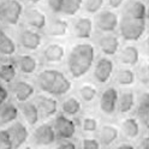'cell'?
Wrapping results in <instances>:
<instances>
[{"label":"cell","instance_id":"1","mask_svg":"<svg viewBox=\"0 0 149 149\" xmlns=\"http://www.w3.org/2000/svg\"><path fill=\"white\" fill-rule=\"evenodd\" d=\"M95 60L96 49L93 43L81 41L73 45L66 55V68L69 76L72 79H81L86 77L91 71Z\"/></svg>","mask_w":149,"mask_h":149},{"label":"cell","instance_id":"2","mask_svg":"<svg viewBox=\"0 0 149 149\" xmlns=\"http://www.w3.org/2000/svg\"><path fill=\"white\" fill-rule=\"evenodd\" d=\"M36 84L43 94L54 97L68 95L72 90V81L58 69H43L36 77Z\"/></svg>","mask_w":149,"mask_h":149},{"label":"cell","instance_id":"3","mask_svg":"<svg viewBox=\"0 0 149 149\" xmlns=\"http://www.w3.org/2000/svg\"><path fill=\"white\" fill-rule=\"evenodd\" d=\"M119 33L122 39L127 42H135L142 39L147 30V22L124 17L119 23Z\"/></svg>","mask_w":149,"mask_h":149},{"label":"cell","instance_id":"4","mask_svg":"<svg viewBox=\"0 0 149 149\" xmlns=\"http://www.w3.org/2000/svg\"><path fill=\"white\" fill-rule=\"evenodd\" d=\"M24 13V6L19 0L0 1V21L10 26H16Z\"/></svg>","mask_w":149,"mask_h":149},{"label":"cell","instance_id":"5","mask_svg":"<svg viewBox=\"0 0 149 149\" xmlns=\"http://www.w3.org/2000/svg\"><path fill=\"white\" fill-rule=\"evenodd\" d=\"M114 73V63L111 57L102 55L99 59L95 60L94 66H93V78H94L99 84L105 86L112 79Z\"/></svg>","mask_w":149,"mask_h":149},{"label":"cell","instance_id":"6","mask_svg":"<svg viewBox=\"0 0 149 149\" xmlns=\"http://www.w3.org/2000/svg\"><path fill=\"white\" fill-rule=\"evenodd\" d=\"M53 127L57 134V138L60 141L64 139H72L77 132V125L71 117H68L63 113H58L54 117Z\"/></svg>","mask_w":149,"mask_h":149},{"label":"cell","instance_id":"7","mask_svg":"<svg viewBox=\"0 0 149 149\" xmlns=\"http://www.w3.org/2000/svg\"><path fill=\"white\" fill-rule=\"evenodd\" d=\"M119 91L116 87H107L102 90L99 99V109L107 117L113 116L118 108Z\"/></svg>","mask_w":149,"mask_h":149},{"label":"cell","instance_id":"8","mask_svg":"<svg viewBox=\"0 0 149 149\" xmlns=\"http://www.w3.org/2000/svg\"><path fill=\"white\" fill-rule=\"evenodd\" d=\"M119 15L114 10H101L96 13L95 17V26L102 34L114 33L119 28Z\"/></svg>","mask_w":149,"mask_h":149},{"label":"cell","instance_id":"9","mask_svg":"<svg viewBox=\"0 0 149 149\" xmlns=\"http://www.w3.org/2000/svg\"><path fill=\"white\" fill-rule=\"evenodd\" d=\"M31 139L33 143L36 144L37 147H49L52 146L55 141H57V134L53 127V124L48 123H42L37 125L31 134Z\"/></svg>","mask_w":149,"mask_h":149},{"label":"cell","instance_id":"10","mask_svg":"<svg viewBox=\"0 0 149 149\" xmlns=\"http://www.w3.org/2000/svg\"><path fill=\"white\" fill-rule=\"evenodd\" d=\"M42 35L39 33V30L31 28H25L18 33V43L25 51H37L42 46Z\"/></svg>","mask_w":149,"mask_h":149},{"label":"cell","instance_id":"11","mask_svg":"<svg viewBox=\"0 0 149 149\" xmlns=\"http://www.w3.org/2000/svg\"><path fill=\"white\" fill-rule=\"evenodd\" d=\"M37 108L40 111V114L43 118H52L58 114L59 102L52 95L48 94H40L34 99Z\"/></svg>","mask_w":149,"mask_h":149},{"label":"cell","instance_id":"12","mask_svg":"<svg viewBox=\"0 0 149 149\" xmlns=\"http://www.w3.org/2000/svg\"><path fill=\"white\" fill-rule=\"evenodd\" d=\"M23 17H24V22L26 23V25L35 30L46 29L47 23H48L46 13L42 10H40L39 7H35V6L28 7L26 10H24Z\"/></svg>","mask_w":149,"mask_h":149},{"label":"cell","instance_id":"13","mask_svg":"<svg viewBox=\"0 0 149 149\" xmlns=\"http://www.w3.org/2000/svg\"><path fill=\"white\" fill-rule=\"evenodd\" d=\"M97 48L106 57H113L120 51V40L113 33L102 34L97 39Z\"/></svg>","mask_w":149,"mask_h":149},{"label":"cell","instance_id":"14","mask_svg":"<svg viewBox=\"0 0 149 149\" xmlns=\"http://www.w3.org/2000/svg\"><path fill=\"white\" fill-rule=\"evenodd\" d=\"M42 58L46 63L51 65L60 64L66 58V48L60 42H51L43 48Z\"/></svg>","mask_w":149,"mask_h":149},{"label":"cell","instance_id":"15","mask_svg":"<svg viewBox=\"0 0 149 149\" xmlns=\"http://www.w3.org/2000/svg\"><path fill=\"white\" fill-rule=\"evenodd\" d=\"M94 31V22L88 16H81L72 24V33L78 40H89Z\"/></svg>","mask_w":149,"mask_h":149},{"label":"cell","instance_id":"16","mask_svg":"<svg viewBox=\"0 0 149 149\" xmlns=\"http://www.w3.org/2000/svg\"><path fill=\"white\" fill-rule=\"evenodd\" d=\"M7 131L10 134L13 149H19L21 147H23L29 138V130H28L26 125H24L22 122H18V120L10 124V126L7 127Z\"/></svg>","mask_w":149,"mask_h":149},{"label":"cell","instance_id":"17","mask_svg":"<svg viewBox=\"0 0 149 149\" xmlns=\"http://www.w3.org/2000/svg\"><path fill=\"white\" fill-rule=\"evenodd\" d=\"M11 93H12L13 97L16 99V101L22 104V102L29 101L34 96L35 87L30 82H28L25 79H19V81H16L12 83Z\"/></svg>","mask_w":149,"mask_h":149},{"label":"cell","instance_id":"18","mask_svg":"<svg viewBox=\"0 0 149 149\" xmlns=\"http://www.w3.org/2000/svg\"><path fill=\"white\" fill-rule=\"evenodd\" d=\"M16 68L23 74H26V76H30V74H34L37 69H39V60L36 59V57L31 54H19L15 60Z\"/></svg>","mask_w":149,"mask_h":149},{"label":"cell","instance_id":"19","mask_svg":"<svg viewBox=\"0 0 149 149\" xmlns=\"http://www.w3.org/2000/svg\"><path fill=\"white\" fill-rule=\"evenodd\" d=\"M19 114H22L24 122L29 126H36L40 122V111L37 108L34 101H25L22 102L19 106Z\"/></svg>","mask_w":149,"mask_h":149},{"label":"cell","instance_id":"20","mask_svg":"<svg viewBox=\"0 0 149 149\" xmlns=\"http://www.w3.org/2000/svg\"><path fill=\"white\" fill-rule=\"evenodd\" d=\"M70 23L65 18H53L47 23L46 26V33L49 37H65L69 34Z\"/></svg>","mask_w":149,"mask_h":149},{"label":"cell","instance_id":"21","mask_svg":"<svg viewBox=\"0 0 149 149\" xmlns=\"http://www.w3.org/2000/svg\"><path fill=\"white\" fill-rule=\"evenodd\" d=\"M120 136V129L116 124H104L99 130V141L102 146L109 147L114 144Z\"/></svg>","mask_w":149,"mask_h":149},{"label":"cell","instance_id":"22","mask_svg":"<svg viewBox=\"0 0 149 149\" xmlns=\"http://www.w3.org/2000/svg\"><path fill=\"white\" fill-rule=\"evenodd\" d=\"M120 131L129 139H136L141 135V123L136 117H126L120 123Z\"/></svg>","mask_w":149,"mask_h":149},{"label":"cell","instance_id":"23","mask_svg":"<svg viewBox=\"0 0 149 149\" xmlns=\"http://www.w3.org/2000/svg\"><path fill=\"white\" fill-rule=\"evenodd\" d=\"M118 60L122 63L124 66L132 68L139 63V51L136 46L129 45L125 46L118 52Z\"/></svg>","mask_w":149,"mask_h":149},{"label":"cell","instance_id":"24","mask_svg":"<svg viewBox=\"0 0 149 149\" xmlns=\"http://www.w3.org/2000/svg\"><path fill=\"white\" fill-rule=\"evenodd\" d=\"M136 102H137V99L132 90H130V89L123 90L119 93L117 111L120 114H129L136 107Z\"/></svg>","mask_w":149,"mask_h":149},{"label":"cell","instance_id":"25","mask_svg":"<svg viewBox=\"0 0 149 149\" xmlns=\"http://www.w3.org/2000/svg\"><path fill=\"white\" fill-rule=\"evenodd\" d=\"M19 116V108L13 102L6 101L0 106V126L10 125L18 119Z\"/></svg>","mask_w":149,"mask_h":149},{"label":"cell","instance_id":"26","mask_svg":"<svg viewBox=\"0 0 149 149\" xmlns=\"http://www.w3.org/2000/svg\"><path fill=\"white\" fill-rule=\"evenodd\" d=\"M60 111L61 113L68 116V117H77L82 113V101L79 97L69 95L66 96L63 102L60 104Z\"/></svg>","mask_w":149,"mask_h":149},{"label":"cell","instance_id":"27","mask_svg":"<svg viewBox=\"0 0 149 149\" xmlns=\"http://www.w3.org/2000/svg\"><path fill=\"white\" fill-rule=\"evenodd\" d=\"M146 12H147V5L142 0H131V1H127L124 7L125 17L134 18V19L146 21Z\"/></svg>","mask_w":149,"mask_h":149},{"label":"cell","instance_id":"28","mask_svg":"<svg viewBox=\"0 0 149 149\" xmlns=\"http://www.w3.org/2000/svg\"><path fill=\"white\" fill-rule=\"evenodd\" d=\"M99 93L100 90L96 84L91 82H84L78 88V97L81 99V101L90 104V102H94L96 100V97L99 96Z\"/></svg>","mask_w":149,"mask_h":149},{"label":"cell","instance_id":"29","mask_svg":"<svg viewBox=\"0 0 149 149\" xmlns=\"http://www.w3.org/2000/svg\"><path fill=\"white\" fill-rule=\"evenodd\" d=\"M137 76L131 68H122L116 72V83L119 87H132L136 83Z\"/></svg>","mask_w":149,"mask_h":149},{"label":"cell","instance_id":"30","mask_svg":"<svg viewBox=\"0 0 149 149\" xmlns=\"http://www.w3.org/2000/svg\"><path fill=\"white\" fill-rule=\"evenodd\" d=\"M17 52L15 40L6 31L0 29V57H12Z\"/></svg>","mask_w":149,"mask_h":149},{"label":"cell","instance_id":"31","mask_svg":"<svg viewBox=\"0 0 149 149\" xmlns=\"http://www.w3.org/2000/svg\"><path fill=\"white\" fill-rule=\"evenodd\" d=\"M136 112L138 120L149 119V91H141L136 102Z\"/></svg>","mask_w":149,"mask_h":149},{"label":"cell","instance_id":"32","mask_svg":"<svg viewBox=\"0 0 149 149\" xmlns=\"http://www.w3.org/2000/svg\"><path fill=\"white\" fill-rule=\"evenodd\" d=\"M17 68L15 63H4L0 65V82L4 84L13 83L17 77Z\"/></svg>","mask_w":149,"mask_h":149},{"label":"cell","instance_id":"33","mask_svg":"<svg viewBox=\"0 0 149 149\" xmlns=\"http://www.w3.org/2000/svg\"><path fill=\"white\" fill-rule=\"evenodd\" d=\"M84 0H64L61 13L66 17H74L82 10Z\"/></svg>","mask_w":149,"mask_h":149},{"label":"cell","instance_id":"34","mask_svg":"<svg viewBox=\"0 0 149 149\" xmlns=\"http://www.w3.org/2000/svg\"><path fill=\"white\" fill-rule=\"evenodd\" d=\"M99 120L94 116H86L82 118L81 127L87 134H94L99 130Z\"/></svg>","mask_w":149,"mask_h":149},{"label":"cell","instance_id":"35","mask_svg":"<svg viewBox=\"0 0 149 149\" xmlns=\"http://www.w3.org/2000/svg\"><path fill=\"white\" fill-rule=\"evenodd\" d=\"M105 5V0H84L83 8L88 15L99 13Z\"/></svg>","mask_w":149,"mask_h":149},{"label":"cell","instance_id":"36","mask_svg":"<svg viewBox=\"0 0 149 149\" xmlns=\"http://www.w3.org/2000/svg\"><path fill=\"white\" fill-rule=\"evenodd\" d=\"M0 149H13V144L7 129L0 130Z\"/></svg>","mask_w":149,"mask_h":149},{"label":"cell","instance_id":"37","mask_svg":"<svg viewBox=\"0 0 149 149\" xmlns=\"http://www.w3.org/2000/svg\"><path fill=\"white\" fill-rule=\"evenodd\" d=\"M82 149H101V143L97 138L94 137H84L82 139Z\"/></svg>","mask_w":149,"mask_h":149},{"label":"cell","instance_id":"38","mask_svg":"<svg viewBox=\"0 0 149 149\" xmlns=\"http://www.w3.org/2000/svg\"><path fill=\"white\" fill-rule=\"evenodd\" d=\"M47 6H48V8L51 10L52 13L59 15L63 11L64 0H47Z\"/></svg>","mask_w":149,"mask_h":149},{"label":"cell","instance_id":"39","mask_svg":"<svg viewBox=\"0 0 149 149\" xmlns=\"http://www.w3.org/2000/svg\"><path fill=\"white\" fill-rule=\"evenodd\" d=\"M139 78L143 82H149V57L142 63V66L139 69Z\"/></svg>","mask_w":149,"mask_h":149},{"label":"cell","instance_id":"40","mask_svg":"<svg viewBox=\"0 0 149 149\" xmlns=\"http://www.w3.org/2000/svg\"><path fill=\"white\" fill-rule=\"evenodd\" d=\"M8 90L7 88L4 86L3 82H0V106L3 104H5L6 101H8Z\"/></svg>","mask_w":149,"mask_h":149},{"label":"cell","instance_id":"41","mask_svg":"<svg viewBox=\"0 0 149 149\" xmlns=\"http://www.w3.org/2000/svg\"><path fill=\"white\" fill-rule=\"evenodd\" d=\"M57 149H77V146L74 144L71 139H64V141H61Z\"/></svg>","mask_w":149,"mask_h":149},{"label":"cell","instance_id":"42","mask_svg":"<svg viewBox=\"0 0 149 149\" xmlns=\"http://www.w3.org/2000/svg\"><path fill=\"white\" fill-rule=\"evenodd\" d=\"M125 1L126 0H107V4L112 10H117V8L122 7L125 4Z\"/></svg>","mask_w":149,"mask_h":149},{"label":"cell","instance_id":"43","mask_svg":"<svg viewBox=\"0 0 149 149\" xmlns=\"http://www.w3.org/2000/svg\"><path fill=\"white\" fill-rule=\"evenodd\" d=\"M116 149H136V148L132 144H130V143H123V144L118 146Z\"/></svg>","mask_w":149,"mask_h":149},{"label":"cell","instance_id":"44","mask_svg":"<svg viewBox=\"0 0 149 149\" xmlns=\"http://www.w3.org/2000/svg\"><path fill=\"white\" fill-rule=\"evenodd\" d=\"M138 149H149V141L141 139V144L138 146Z\"/></svg>","mask_w":149,"mask_h":149},{"label":"cell","instance_id":"45","mask_svg":"<svg viewBox=\"0 0 149 149\" xmlns=\"http://www.w3.org/2000/svg\"><path fill=\"white\" fill-rule=\"evenodd\" d=\"M146 48H147V52L149 53V33L147 34V37H146Z\"/></svg>","mask_w":149,"mask_h":149},{"label":"cell","instance_id":"46","mask_svg":"<svg viewBox=\"0 0 149 149\" xmlns=\"http://www.w3.org/2000/svg\"><path fill=\"white\" fill-rule=\"evenodd\" d=\"M24 1L29 3V4H31V5H36V4H39L41 0H24Z\"/></svg>","mask_w":149,"mask_h":149},{"label":"cell","instance_id":"47","mask_svg":"<svg viewBox=\"0 0 149 149\" xmlns=\"http://www.w3.org/2000/svg\"><path fill=\"white\" fill-rule=\"evenodd\" d=\"M146 22H149V6H147V12H146Z\"/></svg>","mask_w":149,"mask_h":149},{"label":"cell","instance_id":"48","mask_svg":"<svg viewBox=\"0 0 149 149\" xmlns=\"http://www.w3.org/2000/svg\"><path fill=\"white\" fill-rule=\"evenodd\" d=\"M19 149H33L30 146H23V147H21Z\"/></svg>","mask_w":149,"mask_h":149},{"label":"cell","instance_id":"49","mask_svg":"<svg viewBox=\"0 0 149 149\" xmlns=\"http://www.w3.org/2000/svg\"><path fill=\"white\" fill-rule=\"evenodd\" d=\"M146 1H147V3H148V4H149V0H146Z\"/></svg>","mask_w":149,"mask_h":149},{"label":"cell","instance_id":"50","mask_svg":"<svg viewBox=\"0 0 149 149\" xmlns=\"http://www.w3.org/2000/svg\"><path fill=\"white\" fill-rule=\"evenodd\" d=\"M41 149H45V148H41Z\"/></svg>","mask_w":149,"mask_h":149},{"label":"cell","instance_id":"51","mask_svg":"<svg viewBox=\"0 0 149 149\" xmlns=\"http://www.w3.org/2000/svg\"><path fill=\"white\" fill-rule=\"evenodd\" d=\"M0 22H1V21H0Z\"/></svg>","mask_w":149,"mask_h":149}]
</instances>
